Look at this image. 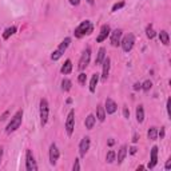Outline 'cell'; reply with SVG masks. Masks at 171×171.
<instances>
[{
  "mask_svg": "<svg viewBox=\"0 0 171 171\" xmlns=\"http://www.w3.org/2000/svg\"><path fill=\"white\" fill-rule=\"evenodd\" d=\"M92 31H94L92 23H91L90 20H84V21H82V23H80L76 28H75L74 34H75V36H76V37H83L84 35L92 34Z\"/></svg>",
  "mask_w": 171,
  "mask_h": 171,
  "instance_id": "obj_1",
  "label": "cell"
},
{
  "mask_svg": "<svg viewBox=\"0 0 171 171\" xmlns=\"http://www.w3.org/2000/svg\"><path fill=\"white\" fill-rule=\"evenodd\" d=\"M21 120H23V111H21V110H19V111L16 112L12 118H11V122L8 123L7 128H5V132L11 134V132H13V131H16L19 127H20Z\"/></svg>",
  "mask_w": 171,
  "mask_h": 171,
  "instance_id": "obj_2",
  "label": "cell"
},
{
  "mask_svg": "<svg viewBox=\"0 0 171 171\" xmlns=\"http://www.w3.org/2000/svg\"><path fill=\"white\" fill-rule=\"evenodd\" d=\"M69 43H71V37H66V39H64L63 42L59 44V47L52 52V55H51V59H52L53 61H55V60H59V59L63 56V53L66 52V50L68 48Z\"/></svg>",
  "mask_w": 171,
  "mask_h": 171,
  "instance_id": "obj_3",
  "label": "cell"
},
{
  "mask_svg": "<svg viewBox=\"0 0 171 171\" xmlns=\"http://www.w3.org/2000/svg\"><path fill=\"white\" fill-rule=\"evenodd\" d=\"M48 115H50V106H48L47 99H40V124L45 126L48 122Z\"/></svg>",
  "mask_w": 171,
  "mask_h": 171,
  "instance_id": "obj_4",
  "label": "cell"
},
{
  "mask_svg": "<svg viewBox=\"0 0 171 171\" xmlns=\"http://www.w3.org/2000/svg\"><path fill=\"white\" fill-rule=\"evenodd\" d=\"M134 43H135V36H134L132 34H127L122 40H120V45H122L124 52H130V51L132 50Z\"/></svg>",
  "mask_w": 171,
  "mask_h": 171,
  "instance_id": "obj_5",
  "label": "cell"
},
{
  "mask_svg": "<svg viewBox=\"0 0 171 171\" xmlns=\"http://www.w3.org/2000/svg\"><path fill=\"white\" fill-rule=\"evenodd\" d=\"M90 59H91V48L87 47L84 51H83L82 56H80V60H79V66H77V68H79L80 71H83V69H84L86 67L90 64Z\"/></svg>",
  "mask_w": 171,
  "mask_h": 171,
  "instance_id": "obj_6",
  "label": "cell"
},
{
  "mask_svg": "<svg viewBox=\"0 0 171 171\" xmlns=\"http://www.w3.org/2000/svg\"><path fill=\"white\" fill-rule=\"evenodd\" d=\"M74 128H75V111L71 110L68 112V116H67V120H66V132L68 136L72 135L74 132Z\"/></svg>",
  "mask_w": 171,
  "mask_h": 171,
  "instance_id": "obj_7",
  "label": "cell"
},
{
  "mask_svg": "<svg viewBox=\"0 0 171 171\" xmlns=\"http://www.w3.org/2000/svg\"><path fill=\"white\" fill-rule=\"evenodd\" d=\"M26 168H27V171H36L37 170L36 162H35V158H34V155H32L31 150H27V152H26Z\"/></svg>",
  "mask_w": 171,
  "mask_h": 171,
  "instance_id": "obj_8",
  "label": "cell"
},
{
  "mask_svg": "<svg viewBox=\"0 0 171 171\" xmlns=\"http://www.w3.org/2000/svg\"><path fill=\"white\" fill-rule=\"evenodd\" d=\"M59 156H60V152H59V148L58 146H56L55 143H52L50 146V163L52 166L56 164V162H58Z\"/></svg>",
  "mask_w": 171,
  "mask_h": 171,
  "instance_id": "obj_9",
  "label": "cell"
},
{
  "mask_svg": "<svg viewBox=\"0 0 171 171\" xmlns=\"http://www.w3.org/2000/svg\"><path fill=\"white\" fill-rule=\"evenodd\" d=\"M90 146H91V140L88 136H84V138L80 140L79 143V154L80 156H84L86 154H87V151L90 150Z\"/></svg>",
  "mask_w": 171,
  "mask_h": 171,
  "instance_id": "obj_10",
  "label": "cell"
},
{
  "mask_svg": "<svg viewBox=\"0 0 171 171\" xmlns=\"http://www.w3.org/2000/svg\"><path fill=\"white\" fill-rule=\"evenodd\" d=\"M110 32H111V28H110L108 24H104V26H102L100 34H99L98 37H96V42H98V43H102L103 40H106L107 36L110 35Z\"/></svg>",
  "mask_w": 171,
  "mask_h": 171,
  "instance_id": "obj_11",
  "label": "cell"
},
{
  "mask_svg": "<svg viewBox=\"0 0 171 171\" xmlns=\"http://www.w3.org/2000/svg\"><path fill=\"white\" fill-rule=\"evenodd\" d=\"M110 34H111V44L114 47H118L120 44V40H122V29H115Z\"/></svg>",
  "mask_w": 171,
  "mask_h": 171,
  "instance_id": "obj_12",
  "label": "cell"
},
{
  "mask_svg": "<svg viewBox=\"0 0 171 171\" xmlns=\"http://www.w3.org/2000/svg\"><path fill=\"white\" fill-rule=\"evenodd\" d=\"M110 63H111L110 58H104V60L102 61V64H103V71H102V80H103V82H106L107 77H108V74H110Z\"/></svg>",
  "mask_w": 171,
  "mask_h": 171,
  "instance_id": "obj_13",
  "label": "cell"
},
{
  "mask_svg": "<svg viewBox=\"0 0 171 171\" xmlns=\"http://www.w3.org/2000/svg\"><path fill=\"white\" fill-rule=\"evenodd\" d=\"M104 110H106L107 114H114V112L118 110V106H116V103H115L111 98H107L106 99V107H104Z\"/></svg>",
  "mask_w": 171,
  "mask_h": 171,
  "instance_id": "obj_14",
  "label": "cell"
},
{
  "mask_svg": "<svg viewBox=\"0 0 171 171\" xmlns=\"http://www.w3.org/2000/svg\"><path fill=\"white\" fill-rule=\"evenodd\" d=\"M156 163H158V147L154 146L151 148V160H150V163H148V166H147V167H148V168H154L155 166H156Z\"/></svg>",
  "mask_w": 171,
  "mask_h": 171,
  "instance_id": "obj_15",
  "label": "cell"
},
{
  "mask_svg": "<svg viewBox=\"0 0 171 171\" xmlns=\"http://www.w3.org/2000/svg\"><path fill=\"white\" fill-rule=\"evenodd\" d=\"M95 123H96V116L92 115V114L88 115V116L86 118V120H84V126H86L87 130H92L94 126H95Z\"/></svg>",
  "mask_w": 171,
  "mask_h": 171,
  "instance_id": "obj_16",
  "label": "cell"
},
{
  "mask_svg": "<svg viewBox=\"0 0 171 171\" xmlns=\"http://www.w3.org/2000/svg\"><path fill=\"white\" fill-rule=\"evenodd\" d=\"M104 58H106V48L100 47V48H99V51H98V56H96V59H95V64H96V66L102 64V61L104 60Z\"/></svg>",
  "mask_w": 171,
  "mask_h": 171,
  "instance_id": "obj_17",
  "label": "cell"
},
{
  "mask_svg": "<svg viewBox=\"0 0 171 171\" xmlns=\"http://www.w3.org/2000/svg\"><path fill=\"white\" fill-rule=\"evenodd\" d=\"M61 74H64V75H68V74H71V71H72V61L69 60V59H67L66 61H64V64H63V67H61Z\"/></svg>",
  "mask_w": 171,
  "mask_h": 171,
  "instance_id": "obj_18",
  "label": "cell"
},
{
  "mask_svg": "<svg viewBox=\"0 0 171 171\" xmlns=\"http://www.w3.org/2000/svg\"><path fill=\"white\" fill-rule=\"evenodd\" d=\"M126 155H127V146L123 144V146L119 148V151H118V163H119V164L124 160Z\"/></svg>",
  "mask_w": 171,
  "mask_h": 171,
  "instance_id": "obj_19",
  "label": "cell"
},
{
  "mask_svg": "<svg viewBox=\"0 0 171 171\" xmlns=\"http://www.w3.org/2000/svg\"><path fill=\"white\" fill-rule=\"evenodd\" d=\"M96 118H98V120H100V122H104V119H106V110H104V107L100 106V104L96 107Z\"/></svg>",
  "mask_w": 171,
  "mask_h": 171,
  "instance_id": "obj_20",
  "label": "cell"
},
{
  "mask_svg": "<svg viewBox=\"0 0 171 171\" xmlns=\"http://www.w3.org/2000/svg\"><path fill=\"white\" fill-rule=\"evenodd\" d=\"M98 82H99V74H94L92 77H91V82H90V91L91 92H95Z\"/></svg>",
  "mask_w": 171,
  "mask_h": 171,
  "instance_id": "obj_21",
  "label": "cell"
},
{
  "mask_svg": "<svg viewBox=\"0 0 171 171\" xmlns=\"http://www.w3.org/2000/svg\"><path fill=\"white\" fill-rule=\"evenodd\" d=\"M159 39H160V43H163L164 45H168V44H170V36H168V32L160 31V32H159Z\"/></svg>",
  "mask_w": 171,
  "mask_h": 171,
  "instance_id": "obj_22",
  "label": "cell"
},
{
  "mask_svg": "<svg viewBox=\"0 0 171 171\" xmlns=\"http://www.w3.org/2000/svg\"><path fill=\"white\" fill-rule=\"evenodd\" d=\"M136 120H138V123H143V120H144L143 106H138V107H136Z\"/></svg>",
  "mask_w": 171,
  "mask_h": 171,
  "instance_id": "obj_23",
  "label": "cell"
},
{
  "mask_svg": "<svg viewBox=\"0 0 171 171\" xmlns=\"http://www.w3.org/2000/svg\"><path fill=\"white\" fill-rule=\"evenodd\" d=\"M147 136H148L150 140H156L158 138V128L156 127H150L147 131Z\"/></svg>",
  "mask_w": 171,
  "mask_h": 171,
  "instance_id": "obj_24",
  "label": "cell"
},
{
  "mask_svg": "<svg viewBox=\"0 0 171 171\" xmlns=\"http://www.w3.org/2000/svg\"><path fill=\"white\" fill-rule=\"evenodd\" d=\"M15 32H16V27H15V26H12V27H10V28H7V29L4 31V34H3V39H4V40H8L13 34H15Z\"/></svg>",
  "mask_w": 171,
  "mask_h": 171,
  "instance_id": "obj_25",
  "label": "cell"
},
{
  "mask_svg": "<svg viewBox=\"0 0 171 171\" xmlns=\"http://www.w3.org/2000/svg\"><path fill=\"white\" fill-rule=\"evenodd\" d=\"M72 87V83L69 79H63L61 80V90L64 91V92H67V91H69Z\"/></svg>",
  "mask_w": 171,
  "mask_h": 171,
  "instance_id": "obj_26",
  "label": "cell"
},
{
  "mask_svg": "<svg viewBox=\"0 0 171 171\" xmlns=\"http://www.w3.org/2000/svg\"><path fill=\"white\" fill-rule=\"evenodd\" d=\"M115 159H116V154H115V151L110 150V151L107 152V155H106V162L107 163H112Z\"/></svg>",
  "mask_w": 171,
  "mask_h": 171,
  "instance_id": "obj_27",
  "label": "cell"
},
{
  "mask_svg": "<svg viewBox=\"0 0 171 171\" xmlns=\"http://www.w3.org/2000/svg\"><path fill=\"white\" fill-rule=\"evenodd\" d=\"M146 35H147V37H148V39H152V37L155 36V31H154V28H152L151 24H150V26H147V28H146Z\"/></svg>",
  "mask_w": 171,
  "mask_h": 171,
  "instance_id": "obj_28",
  "label": "cell"
},
{
  "mask_svg": "<svg viewBox=\"0 0 171 171\" xmlns=\"http://www.w3.org/2000/svg\"><path fill=\"white\" fill-rule=\"evenodd\" d=\"M151 87H152L151 80H146V82L142 84V90H143V91H150V90H151Z\"/></svg>",
  "mask_w": 171,
  "mask_h": 171,
  "instance_id": "obj_29",
  "label": "cell"
},
{
  "mask_svg": "<svg viewBox=\"0 0 171 171\" xmlns=\"http://www.w3.org/2000/svg\"><path fill=\"white\" fill-rule=\"evenodd\" d=\"M86 80H87V75L83 74V72H82V74H80L79 76H77V82H79L82 86H84V84H86Z\"/></svg>",
  "mask_w": 171,
  "mask_h": 171,
  "instance_id": "obj_30",
  "label": "cell"
},
{
  "mask_svg": "<svg viewBox=\"0 0 171 171\" xmlns=\"http://www.w3.org/2000/svg\"><path fill=\"white\" fill-rule=\"evenodd\" d=\"M124 7V1H119V3H115L114 7H112V12H116L118 10H120V8Z\"/></svg>",
  "mask_w": 171,
  "mask_h": 171,
  "instance_id": "obj_31",
  "label": "cell"
},
{
  "mask_svg": "<svg viewBox=\"0 0 171 171\" xmlns=\"http://www.w3.org/2000/svg\"><path fill=\"white\" fill-rule=\"evenodd\" d=\"M72 170H74V171H79V170H80L79 159H75V163H74V166H72Z\"/></svg>",
  "mask_w": 171,
  "mask_h": 171,
  "instance_id": "obj_32",
  "label": "cell"
},
{
  "mask_svg": "<svg viewBox=\"0 0 171 171\" xmlns=\"http://www.w3.org/2000/svg\"><path fill=\"white\" fill-rule=\"evenodd\" d=\"M123 115H124L126 119H128V118H130V110H128L127 107H124V108H123Z\"/></svg>",
  "mask_w": 171,
  "mask_h": 171,
  "instance_id": "obj_33",
  "label": "cell"
},
{
  "mask_svg": "<svg viewBox=\"0 0 171 171\" xmlns=\"http://www.w3.org/2000/svg\"><path fill=\"white\" fill-rule=\"evenodd\" d=\"M158 136H160V139L164 138V127H162L160 131H158Z\"/></svg>",
  "mask_w": 171,
  "mask_h": 171,
  "instance_id": "obj_34",
  "label": "cell"
},
{
  "mask_svg": "<svg viewBox=\"0 0 171 171\" xmlns=\"http://www.w3.org/2000/svg\"><path fill=\"white\" fill-rule=\"evenodd\" d=\"M140 88H142V84H140V83H135V84H134V90H135V91L140 90Z\"/></svg>",
  "mask_w": 171,
  "mask_h": 171,
  "instance_id": "obj_35",
  "label": "cell"
},
{
  "mask_svg": "<svg viewBox=\"0 0 171 171\" xmlns=\"http://www.w3.org/2000/svg\"><path fill=\"white\" fill-rule=\"evenodd\" d=\"M72 5H79L80 4V0H68Z\"/></svg>",
  "mask_w": 171,
  "mask_h": 171,
  "instance_id": "obj_36",
  "label": "cell"
},
{
  "mask_svg": "<svg viewBox=\"0 0 171 171\" xmlns=\"http://www.w3.org/2000/svg\"><path fill=\"white\" fill-rule=\"evenodd\" d=\"M170 168H171V159H168L166 162V170H170Z\"/></svg>",
  "mask_w": 171,
  "mask_h": 171,
  "instance_id": "obj_37",
  "label": "cell"
},
{
  "mask_svg": "<svg viewBox=\"0 0 171 171\" xmlns=\"http://www.w3.org/2000/svg\"><path fill=\"white\" fill-rule=\"evenodd\" d=\"M7 115H8V111H7V112H4V114H3V116L0 118V120H5V119H7Z\"/></svg>",
  "mask_w": 171,
  "mask_h": 171,
  "instance_id": "obj_38",
  "label": "cell"
},
{
  "mask_svg": "<svg viewBox=\"0 0 171 171\" xmlns=\"http://www.w3.org/2000/svg\"><path fill=\"white\" fill-rule=\"evenodd\" d=\"M130 152H131V154H136V147H131V148H130Z\"/></svg>",
  "mask_w": 171,
  "mask_h": 171,
  "instance_id": "obj_39",
  "label": "cell"
},
{
  "mask_svg": "<svg viewBox=\"0 0 171 171\" xmlns=\"http://www.w3.org/2000/svg\"><path fill=\"white\" fill-rule=\"evenodd\" d=\"M167 114H168V116H170V99L167 100Z\"/></svg>",
  "mask_w": 171,
  "mask_h": 171,
  "instance_id": "obj_40",
  "label": "cell"
},
{
  "mask_svg": "<svg viewBox=\"0 0 171 171\" xmlns=\"http://www.w3.org/2000/svg\"><path fill=\"white\" fill-rule=\"evenodd\" d=\"M132 142H134V143H136V142H138V135H136V134H135V135H134V139H132Z\"/></svg>",
  "mask_w": 171,
  "mask_h": 171,
  "instance_id": "obj_41",
  "label": "cell"
},
{
  "mask_svg": "<svg viewBox=\"0 0 171 171\" xmlns=\"http://www.w3.org/2000/svg\"><path fill=\"white\" fill-rule=\"evenodd\" d=\"M1 158H3V147H0V162H1Z\"/></svg>",
  "mask_w": 171,
  "mask_h": 171,
  "instance_id": "obj_42",
  "label": "cell"
},
{
  "mask_svg": "<svg viewBox=\"0 0 171 171\" xmlns=\"http://www.w3.org/2000/svg\"><path fill=\"white\" fill-rule=\"evenodd\" d=\"M87 3H88V4H91V5H94V4H95V0H87Z\"/></svg>",
  "mask_w": 171,
  "mask_h": 171,
  "instance_id": "obj_43",
  "label": "cell"
},
{
  "mask_svg": "<svg viewBox=\"0 0 171 171\" xmlns=\"http://www.w3.org/2000/svg\"><path fill=\"white\" fill-rule=\"evenodd\" d=\"M114 143H115V142L112 140V139H111V140H108V144H110V146H112V144H114Z\"/></svg>",
  "mask_w": 171,
  "mask_h": 171,
  "instance_id": "obj_44",
  "label": "cell"
}]
</instances>
